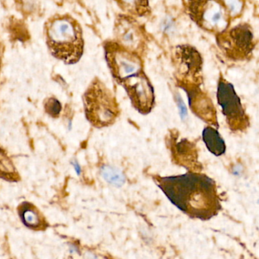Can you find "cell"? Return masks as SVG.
Segmentation results:
<instances>
[{
  "label": "cell",
  "mask_w": 259,
  "mask_h": 259,
  "mask_svg": "<svg viewBox=\"0 0 259 259\" xmlns=\"http://www.w3.org/2000/svg\"><path fill=\"white\" fill-rule=\"evenodd\" d=\"M104 50L111 73L119 84L130 77L144 72L140 54L125 48L115 39L106 41Z\"/></svg>",
  "instance_id": "obj_6"
},
{
  "label": "cell",
  "mask_w": 259,
  "mask_h": 259,
  "mask_svg": "<svg viewBox=\"0 0 259 259\" xmlns=\"http://www.w3.org/2000/svg\"><path fill=\"white\" fill-rule=\"evenodd\" d=\"M202 138L208 150L214 155L220 156L225 153L226 145L219 131L214 127L208 126L202 132Z\"/></svg>",
  "instance_id": "obj_15"
},
{
  "label": "cell",
  "mask_w": 259,
  "mask_h": 259,
  "mask_svg": "<svg viewBox=\"0 0 259 259\" xmlns=\"http://www.w3.org/2000/svg\"><path fill=\"white\" fill-rule=\"evenodd\" d=\"M101 175L105 181L115 187H121L125 183V178L118 169L106 165L101 169Z\"/></svg>",
  "instance_id": "obj_16"
},
{
  "label": "cell",
  "mask_w": 259,
  "mask_h": 259,
  "mask_svg": "<svg viewBox=\"0 0 259 259\" xmlns=\"http://www.w3.org/2000/svg\"><path fill=\"white\" fill-rule=\"evenodd\" d=\"M115 40L140 54L146 46L147 35L144 27L134 17L118 15L114 25Z\"/></svg>",
  "instance_id": "obj_8"
},
{
  "label": "cell",
  "mask_w": 259,
  "mask_h": 259,
  "mask_svg": "<svg viewBox=\"0 0 259 259\" xmlns=\"http://www.w3.org/2000/svg\"><path fill=\"white\" fill-rule=\"evenodd\" d=\"M0 178L9 181H16L17 171L6 154L0 149Z\"/></svg>",
  "instance_id": "obj_17"
},
{
  "label": "cell",
  "mask_w": 259,
  "mask_h": 259,
  "mask_svg": "<svg viewBox=\"0 0 259 259\" xmlns=\"http://www.w3.org/2000/svg\"><path fill=\"white\" fill-rule=\"evenodd\" d=\"M189 103L193 113L210 125L218 127L217 112L211 99L201 91L199 86H185Z\"/></svg>",
  "instance_id": "obj_11"
},
{
  "label": "cell",
  "mask_w": 259,
  "mask_h": 259,
  "mask_svg": "<svg viewBox=\"0 0 259 259\" xmlns=\"http://www.w3.org/2000/svg\"><path fill=\"white\" fill-rule=\"evenodd\" d=\"M121 85L127 92L136 110L143 115L152 111L155 104V94L153 87L145 72L130 77Z\"/></svg>",
  "instance_id": "obj_9"
},
{
  "label": "cell",
  "mask_w": 259,
  "mask_h": 259,
  "mask_svg": "<svg viewBox=\"0 0 259 259\" xmlns=\"http://www.w3.org/2000/svg\"><path fill=\"white\" fill-rule=\"evenodd\" d=\"M215 37L218 47L224 56L234 62L250 59L256 46L253 29L249 23L231 26L215 35Z\"/></svg>",
  "instance_id": "obj_5"
},
{
  "label": "cell",
  "mask_w": 259,
  "mask_h": 259,
  "mask_svg": "<svg viewBox=\"0 0 259 259\" xmlns=\"http://www.w3.org/2000/svg\"><path fill=\"white\" fill-rule=\"evenodd\" d=\"M17 211L23 225L28 229L42 231L48 228L47 219L33 204L28 202H21L17 208Z\"/></svg>",
  "instance_id": "obj_13"
},
{
  "label": "cell",
  "mask_w": 259,
  "mask_h": 259,
  "mask_svg": "<svg viewBox=\"0 0 259 259\" xmlns=\"http://www.w3.org/2000/svg\"><path fill=\"white\" fill-rule=\"evenodd\" d=\"M46 42L51 54L68 65L77 63L84 50L83 30L69 14H56L44 24Z\"/></svg>",
  "instance_id": "obj_2"
},
{
  "label": "cell",
  "mask_w": 259,
  "mask_h": 259,
  "mask_svg": "<svg viewBox=\"0 0 259 259\" xmlns=\"http://www.w3.org/2000/svg\"><path fill=\"white\" fill-rule=\"evenodd\" d=\"M176 57L184 77L190 81L187 86H199L202 82V59L200 53L194 47L181 46L177 48Z\"/></svg>",
  "instance_id": "obj_10"
},
{
  "label": "cell",
  "mask_w": 259,
  "mask_h": 259,
  "mask_svg": "<svg viewBox=\"0 0 259 259\" xmlns=\"http://www.w3.org/2000/svg\"><path fill=\"white\" fill-rule=\"evenodd\" d=\"M170 149L174 159L178 164L191 170L199 171L202 169L198 161V153L196 146L186 139H179L178 136L170 137Z\"/></svg>",
  "instance_id": "obj_12"
},
{
  "label": "cell",
  "mask_w": 259,
  "mask_h": 259,
  "mask_svg": "<svg viewBox=\"0 0 259 259\" xmlns=\"http://www.w3.org/2000/svg\"><path fill=\"white\" fill-rule=\"evenodd\" d=\"M187 9L199 28L212 34L224 31L234 22L225 0H187Z\"/></svg>",
  "instance_id": "obj_4"
},
{
  "label": "cell",
  "mask_w": 259,
  "mask_h": 259,
  "mask_svg": "<svg viewBox=\"0 0 259 259\" xmlns=\"http://www.w3.org/2000/svg\"><path fill=\"white\" fill-rule=\"evenodd\" d=\"M86 258L87 259H98L97 258V257L94 256L93 254L89 253V252H88V253H86Z\"/></svg>",
  "instance_id": "obj_19"
},
{
  "label": "cell",
  "mask_w": 259,
  "mask_h": 259,
  "mask_svg": "<svg viewBox=\"0 0 259 259\" xmlns=\"http://www.w3.org/2000/svg\"><path fill=\"white\" fill-rule=\"evenodd\" d=\"M46 109H47V112L52 116L58 117L59 113H60L62 107H61V104L57 100L50 99L46 105Z\"/></svg>",
  "instance_id": "obj_18"
},
{
  "label": "cell",
  "mask_w": 259,
  "mask_h": 259,
  "mask_svg": "<svg viewBox=\"0 0 259 259\" xmlns=\"http://www.w3.org/2000/svg\"><path fill=\"white\" fill-rule=\"evenodd\" d=\"M83 105L87 119L97 128L115 124L121 112L113 93L99 78L93 80L85 91Z\"/></svg>",
  "instance_id": "obj_3"
},
{
  "label": "cell",
  "mask_w": 259,
  "mask_h": 259,
  "mask_svg": "<svg viewBox=\"0 0 259 259\" xmlns=\"http://www.w3.org/2000/svg\"><path fill=\"white\" fill-rule=\"evenodd\" d=\"M218 103L226 118L228 127L234 132H243L249 128L250 121L243 109L234 86L221 76L218 84Z\"/></svg>",
  "instance_id": "obj_7"
},
{
  "label": "cell",
  "mask_w": 259,
  "mask_h": 259,
  "mask_svg": "<svg viewBox=\"0 0 259 259\" xmlns=\"http://www.w3.org/2000/svg\"><path fill=\"white\" fill-rule=\"evenodd\" d=\"M125 15L144 17L149 15L151 8L149 0H114Z\"/></svg>",
  "instance_id": "obj_14"
},
{
  "label": "cell",
  "mask_w": 259,
  "mask_h": 259,
  "mask_svg": "<svg viewBox=\"0 0 259 259\" xmlns=\"http://www.w3.org/2000/svg\"><path fill=\"white\" fill-rule=\"evenodd\" d=\"M154 180L167 199L192 219L209 220L222 210L217 186L207 175L189 172Z\"/></svg>",
  "instance_id": "obj_1"
}]
</instances>
